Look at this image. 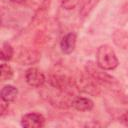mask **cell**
<instances>
[{"label": "cell", "instance_id": "cell-11", "mask_svg": "<svg viewBox=\"0 0 128 128\" xmlns=\"http://www.w3.org/2000/svg\"><path fill=\"white\" fill-rule=\"evenodd\" d=\"M12 76H13V69L11 68L10 65L3 62L1 65V77H0L1 81L3 82L6 80H9L12 78Z\"/></svg>", "mask_w": 128, "mask_h": 128}, {"label": "cell", "instance_id": "cell-9", "mask_svg": "<svg viewBox=\"0 0 128 128\" xmlns=\"http://www.w3.org/2000/svg\"><path fill=\"white\" fill-rule=\"evenodd\" d=\"M113 39H114V43L117 46H119L121 48L128 47V34L125 31L117 30L113 34Z\"/></svg>", "mask_w": 128, "mask_h": 128}, {"label": "cell", "instance_id": "cell-8", "mask_svg": "<svg viewBox=\"0 0 128 128\" xmlns=\"http://www.w3.org/2000/svg\"><path fill=\"white\" fill-rule=\"evenodd\" d=\"M18 95V89L16 87H14L13 85H5L3 86V88L1 89L0 92V96L1 99L6 101V102H12L16 99Z\"/></svg>", "mask_w": 128, "mask_h": 128}, {"label": "cell", "instance_id": "cell-16", "mask_svg": "<svg viewBox=\"0 0 128 128\" xmlns=\"http://www.w3.org/2000/svg\"><path fill=\"white\" fill-rule=\"evenodd\" d=\"M9 1H11V2H13V3H17V4H21V3H24L26 0H9Z\"/></svg>", "mask_w": 128, "mask_h": 128}, {"label": "cell", "instance_id": "cell-15", "mask_svg": "<svg viewBox=\"0 0 128 128\" xmlns=\"http://www.w3.org/2000/svg\"><path fill=\"white\" fill-rule=\"evenodd\" d=\"M120 122L125 125V126H128V111L125 112L124 114H122V116L120 117Z\"/></svg>", "mask_w": 128, "mask_h": 128}, {"label": "cell", "instance_id": "cell-10", "mask_svg": "<svg viewBox=\"0 0 128 128\" xmlns=\"http://www.w3.org/2000/svg\"><path fill=\"white\" fill-rule=\"evenodd\" d=\"M13 54H14L13 47L8 42H4L1 46V60L3 62L10 61L13 57Z\"/></svg>", "mask_w": 128, "mask_h": 128}, {"label": "cell", "instance_id": "cell-3", "mask_svg": "<svg viewBox=\"0 0 128 128\" xmlns=\"http://www.w3.org/2000/svg\"><path fill=\"white\" fill-rule=\"evenodd\" d=\"M25 79L28 85L32 87H41L46 81L45 75L36 67H31L25 72Z\"/></svg>", "mask_w": 128, "mask_h": 128}, {"label": "cell", "instance_id": "cell-4", "mask_svg": "<svg viewBox=\"0 0 128 128\" xmlns=\"http://www.w3.org/2000/svg\"><path fill=\"white\" fill-rule=\"evenodd\" d=\"M21 125L25 128H41L45 125V118L39 113H27L22 116Z\"/></svg>", "mask_w": 128, "mask_h": 128}, {"label": "cell", "instance_id": "cell-2", "mask_svg": "<svg viewBox=\"0 0 128 128\" xmlns=\"http://www.w3.org/2000/svg\"><path fill=\"white\" fill-rule=\"evenodd\" d=\"M86 72L90 77H92L97 83H100L102 85H116L117 82L116 80L110 76L109 74L105 73L102 68H100L98 65H95L93 62H88L85 66Z\"/></svg>", "mask_w": 128, "mask_h": 128}, {"label": "cell", "instance_id": "cell-14", "mask_svg": "<svg viewBox=\"0 0 128 128\" xmlns=\"http://www.w3.org/2000/svg\"><path fill=\"white\" fill-rule=\"evenodd\" d=\"M9 102H6L1 99V104H0V115L3 116L6 112H8V107H9Z\"/></svg>", "mask_w": 128, "mask_h": 128}, {"label": "cell", "instance_id": "cell-5", "mask_svg": "<svg viewBox=\"0 0 128 128\" xmlns=\"http://www.w3.org/2000/svg\"><path fill=\"white\" fill-rule=\"evenodd\" d=\"M40 58V53L34 49H23L18 55V62L22 65H31L36 63Z\"/></svg>", "mask_w": 128, "mask_h": 128}, {"label": "cell", "instance_id": "cell-12", "mask_svg": "<svg viewBox=\"0 0 128 128\" xmlns=\"http://www.w3.org/2000/svg\"><path fill=\"white\" fill-rule=\"evenodd\" d=\"M97 0H88V1H86L85 2V4L83 5V7H82V10H81V13L83 14V15H86L87 13H89V11H90V9L93 7V5L95 4V2H96Z\"/></svg>", "mask_w": 128, "mask_h": 128}, {"label": "cell", "instance_id": "cell-1", "mask_svg": "<svg viewBox=\"0 0 128 128\" xmlns=\"http://www.w3.org/2000/svg\"><path fill=\"white\" fill-rule=\"evenodd\" d=\"M96 59H97V65L105 71L113 70L119 64L118 58L114 50L109 45H106V44L101 45L97 49Z\"/></svg>", "mask_w": 128, "mask_h": 128}, {"label": "cell", "instance_id": "cell-6", "mask_svg": "<svg viewBox=\"0 0 128 128\" xmlns=\"http://www.w3.org/2000/svg\"><path fill=\"white\" fill-rule=\"evenodd\" d=\"M76 40H77L76 34L73 32H70V33H67L66 35H64L61 42H60L61 51L64 54L72 53L75 49V46H76Z\"/></svg>", "mask_w": 128, "mask_h": 128}, {"label": "cell", "instance_id": "cell-7", "mask_svg": "<svg viewBox=\"0 0 128 128\" xmlns=\"http://www.w3.org/2000/svg\"><path fill=\"white\" fill-rule=\"evenodd\" d=\"M71 106L73 108H75L76 110H78V111H90L93 108L94 103L89 98L75 96L73 98V100H72Z\"/></svg>", "mask_w": 128, "mask_h": 128}, {"label": "cell", "instance_id": "cell-13", "mask_svg": "<svg viewBox=\"0 0 128 128\" xmlns=\"http://www.w3.org/2000/svg\"><path fill=\"white\" fill-rule=\"evenodd\" d=\"M80 0H62V6L66 9H73Z\"/></svg>", "mask_w": 128, "mask_h": 128}]
</instances>
